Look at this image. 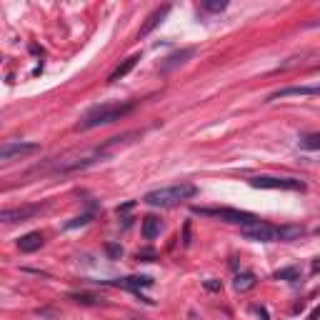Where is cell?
<instances>
[{"label": "cell", "mask_w": 320, "mask_h": 320, "mask_svg": "<svg viewBox=\"0 0 320 320\" xmlns=\"http://www.w3.org/2000/svg\"><path fill=\"white\" fill-rule=\"evenodd\" d=\"M35 150H38L35 143H15V140H5L3 148H0V160H3V163H10V160L23 158V155H30V153H35Z\"/></svg>", "instance_id": "8992f818"}, {"label": "cell", "mask_w": 320, "mask_h": 320, "mask_svg": "<svg viewBox=\"0 0 320 320\" xmlns=\"http://www.w3.org/2000/svg\"><path fill=\"white\" fill-rule=\"evenodd\" d=\"M43 233H28V235H23L20 240H18V250L20 253H35V250H40L43 248Z\"/></svg>", "instance_id": "8fae6325"}, {"label": "cell", "mask_w": 320, "mask_h": 320, "mask_svg": "<svg viewBox=\"0 0 320 320\" xmlns=\"http://www.w3.org/2000/svg\"><path fill=\"white\" fill-rule=\"evenodd\" d=\"M35 213H40V205H23V208H8L0 213V220L3 223H23L28 218H33Z\"/></svg>", "instance_id": "ba28073f"}, {"label": "cell", "mask_w": 320, "mask_h": 320, "mask_svg": "<svg viewBox=\"0 0 320 320\" xmlns=\"http://www.w3.org/2000/svg\"><path fill=\"white\" fill-rule=\"evenodd\" d=\"M255 313L260 315V320H270V318H268V313H265V308H255Z\"/></svg>", "instance_id": "484cf974"}, {"label": "cell", "mask_w": 320, "mask_h": 320, "mask_svg": "<svg viewBox=\"0 0 320 320\" xmlns=\"http://www.w3.org/2000/svg\"><path fill=\"white\" fill-rule=\"evenodd\" d=\"M300 148L303 150H320V133H305V135H300Z\"/></svg>", "instance_id": "d6986e66"}, {"label": "cell", "mask_w": 320, "mask_h": 320, "mask_svg": "<svg viewBox=\"0 0 320 320\" xmlns=\"http://www.w3.org/2000/svg\"><path fill=\"white\" fill-rule=\"evenodd\" d=\"M313 270H315V273L320 270V258H315V263H313Z\"/></svg>", "instance_id": "83f0119b"}, {"label": "cell", "mask_w": 320, "mask_h": 320, "mask_svg": "<svg viewBox=\"0 0 320 320\" xmlns=\"http://www.w3.org/2000/svg\"><path fill=\"white\" fill-rule=\"evenodd\" d=\"M135 203H133V200H130V203H125V205H118V213H125V210H130Z\"/></svg>", "instance_id": "d4e9b609"}, {"label": "cell", "mask_w": 320, "mask_h": 320, "mask_svg": "<svg viewBox=\"0 0 320 320\" xmlns=\"http://www.w3.org/2000/svg\"><path fill=\"white\" fill-rule=\"evenodd\" d=\"M138 103L130 100V103H115V105H100V108H93L90 113L83 115V120L78 123V130H90V128H98V125H108V123H115V120L125 118Z\"/></svg>", "instance_id": "6da1fadb"}, {"label": "cell", "mask_w": 320, "mask_h": 320, "mask_svg": "<svg viewBox=\"0 0 320 320\" xmlns=\"http://www.w3.org/2000/svg\"><path fill=\"white\" fill-rule=\"evenodd\" d=\"M90 213H85V215H80V218H73L70 223H68V228H78V225H85V223H90Z\"/></svg>", "instance_id": "603a6c76"}, {"label": "cell", "mask_w": 320, "mask_h": 320, "mask_svg": "<svg viewBox=\"0 0 320 320\" xmlns=\"http://www.w3.org/2000/svg\"><path fill=\"white\" fill-rule=\"evenodd\" d=\"M318 318H320V308H315V310L308 315V320H318Z\"/></svg>", "instance_id": "4316f807"}, {"label": "cell", "mask_w": 320, "mask_h": 320, "mask_svg": "<svg viewBox=\"0 0 320 320\" xmlns=\"http://www.w3.org/2000/svg\"><path fill=\"white\" fill-rule=\"evenodd\" d=\"M243 238H245V240H253V243H273V240H278V228H273V225L258 220V223L243 228Z\"/></svg>", "instance_id": "5b68a950"}, {"label": "cell", "mask_w": 320, "mask_h": 320, "mask_svg": "<svg viewBox=\"0 0 320 320\" xmlns=\"http://www.w3.org/2000/svg\"><path fill=\"white\" fill-rule=\"evenodd\" d=\"M158 233H160V220H158L155 215L143 218V238H145V240H153V238H158Z\"/></svg>", "instance_id": "2e32d148"}, {"label": "cell", "mask_w": 320, "mask_h": 320, "mask_svg": "<svg viewBox=\"0 0 320 320\" xmlns=\"http://www.w3.org/2000/svg\"><path fill=\"white\" fill-rule=\"evenodd\" d=\"M203 285H205L208 290H213V293H218V290L223 288V283H220V280H213V278H210V280H205V283H203Z\"/></svg>", "instance_id": "cb8c5ba5"}, {"label": "cell", "mask_w": 320, "mask_h": 320, "mask_svg": "<svg viewBox=\"0 0 320 320\" xmlns=\"http://www.w3.org/2000/svg\"><path fill=\"white\" fill-rule=\"evenodd\" d=\"M135 320H145V318H135Z\"/></svg>", "instance_id": "f546056e"}, {"label": "cell", "mask_w": 320, "mask_h": 320, "mask_svg": "<svg viewBox=\"0 0 320 320\" xmlns=\"http://www.w3.org/2000/svg\"><path fill=\"white\" fill-rule=\"evenodd\" d=\"M315 235H320V225H318V228H315Z\"/></svg>", "instance_id": "f1b7e54d"}, {"label": "cell", "mask_w": 320, "mask_h": 320, "mask_svg": "<svg viewBox=\"0 0 320 320\" xmlns=\"http://www.w3.org/2000/svg\"><path fill=\"white\" fill-rule=\"evenodd\" d=\"M105 253H108L113 260H118L120 255H123V248H120L118 243H108V245H105Z\"/></svg>", "instance_id": "44dd1931"}, {"label": "cell", "mask_w": 320, "mask_h": 320, "mask_svg": "<svg viewBox=\"0 0 320 320\" xmlns=\"http://www.w3.org/2000/svg\"><path fill=\"white\" fill-rule=\"evenodd\" d=\"M105 285L140 290V288H150L153 285V278H148V275H130V278H120V280H105Z\"/></svg>", "instance_id": "52a82bcc"}, {"label": "cell", "mask_w": 320, "mask_h": 320, "mask_svg": "<svg viewBox=\"0 0 320 320\" xmlns=\"http://www.w3.org/2000/svg\"><path fill=\"white\" fill-rule=\"evenodd\" d=\"M138 60H140V55H130V58H128L125 63H120V65H118V68H115V70L110 73V78H108V80H110V83H115V80L125 78V75H128V73H130V70H133V68L138 65Z\"/></svg>", "instance_id": "5bb4252c"}, {"label": "cell", "mask_w": 320, "mask_h": 320, "mask_svg": "<svg viewBox=\"0 0 320 320\" xmlns=\"http://www.w3.org/2000/svg\"><path fill=\"white\" fill-rule=\"evenodd\" d=\"M168 13H170V5H163V8H155L148 18H145V25L140 28V33H138V38H148L160 23H163L165 18H168Z\"/></svg>", "instance_id": "9c48e42d"}, {"label": "cell", "mask_w": 320, "mask_h": 320, "mask_svg": "<svg viewBox=\"0 0 320 320\" xmlns=\"http://www.w3.org/2000/svg\"><path fill=\"white\" fill-rule=\"evenodd\" d=\"M225 8H228L225 0H205L203 3V10H208V13H223Z\"/></svg>", "instance_id": "ffe728a7"}, {"label": "cell", "mask_w": 320, "mask_h": 320, "mask_svg": "<svg viewBox=\"0 0 320 320\" xmlns=\"http://www.w3.org/2000/svg\"><path fill=\"white\" fill-rule=\"evenodd\" d=\"M193 213H200V215H213V218H220L225 223H233V225H253L258 223V218L253 213H245V210H235V208H193Z\"/></svg>", "instance_id": "3957f363"}, {"label": "cell", "mask_w": 320, "mask_h": 320, "mask_svg": "<svg viewBox=\"0 0 320 320\" xmlns=\"http://www.w3.org/2000/svg\"><path fill=\"white\" fill-rule=\"evenodd\" d=\"M303 235H305L303 225H283V228H278V240H283V243H290V240H298Z\"/></svg>", "instance_id": "9a60e30c"}, {"label": "cell", "mask_w": 320, "mask_h": 320, "mask_svg": "<svg viewBox=\"0 0 320 320\" xmlns=\"http://www.w3.org/2000/svg\"><path fill=\"white\" fill-rule=\"evenodd\" d=\"M195 55V48H185V50H180V53H173L170 58H165V63L160 65V70L163 73H168V70H173V68H178V65H183L188 58H193Z\"/></svg>", "instance_id": "7c38bea8"}, {"label": "cell", "mask_w": 320, "mask_h": 320, "mask_svg": "<svg viewBox=\"0 0 320 320\" xmlns=\"http://www.w3.org/2000/svg\"><path fill=\"white\" fill-rule=\"evenodd\" d=\"M290 95H320V85H293V88H283L270 95V100L278 98H290Z\"/></svg>", "instance_id": "30bf717a"}, {"label": "cell", "mask_w": 320, "mask_h": 320, "mask_svg": "<svg viewBox=\"0 0 320 320\" xmlns=\"http://www.w3.org/2000/svg\"><path fill=\"white\" fill-rule=\"evenodd\" d=\"M258 285V278L253 275V273H240V275H235V280H233V288L238 290V293H248V290H253Z\"/></svg>", "instance_id": "4fadbf2b"}, {"label": "cell", "mask_w": 320, "mask_h": 320, "mask_svg": "<svg viewBox=\"0 0 320 320\" xmlns=\"http://www.w3.org/2000/svg\"><path fill=\"white\" fill-rule=\"evenodd\" d=\"M198 193L195 185L190 183H180V185H173V188H160V190H150L145 198H143V203L153 205V208H173L178 203H183V200L193 198Z\"/></svg>", "instance_id": "7a4b0ae2"}, {"label": "cell", "mask_w": 320, "mask_h": 320, "mask_svg": "<svg viewBox=\"0 0 320 320\" xmlns=\"http://www.w3.org/2000/svg\"><path fill=\"white\" fill-rule=\"evenodd\" d=\"M70 300H75L80 305H103V298L90 295V293H70Z\"/></svg>", "instance_id": "ac0fdd59"}, {"label": "cell", "mask_w": 320, "mask_h": 320, "mask_svg": "<svg viewBox=\"0 0 320 320\" xmlns=\"http://www.w3.org/2000/svg\"><path fill=\"white\" fill-rule=\"evenodd\" d=\"M253 188H263V190H305L303 180L295 178H270V175H260L250 180Z\"/></svg>", "instance_id": "277c9868"}, {"label": "cell", "mask_w": 320, "mask_h": 320, "mask_svg": "<svg viewBox=\"0 0 320 320\" xmlns=\"http://www.w3.org/2000/svg\"><path fill=\"white\" fill-rule=\"evenodd\" d=\"M155 258H158V253H155V250H150V248L138 250V260H143V263H150V260H155Z\"/></svg>", "instance_id": "7402d4cb"}, {"label": "cell", "mask_w": 320, "mask_h": 320, "mask_svg": "<svg viewBox=\"0 0 320 320\" xmlns=\"http://www.w3.org/2000/svg\"><path fill=\"white\" fill-rule=\"evenodd\" d=\"M275 280H288V283H298L300 280V268L298 265H290V268H283L275 273Z\"/></svg>", "instance_id": "e0dca14e"}]
</instances>
